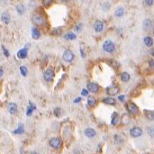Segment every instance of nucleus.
Listing matches in <instances>:
<instances>
[{
  "label": "nucleus",
  "mask_w": 154,
  "mask_h": 154,
  "mask_svg": "<svg viewBox=\"0 0 154 154\" xmlns=\"http://www.w3.org/2000/svg\"><path fill=\"white\" fill-rule=\"evenodd\" d=\"M124 97H125L124 96H118V99L120 100V101H123V99H124Z\"/></svg>",
  "instance_id": "4c0bfd02"
},
{
  "label": "nucleus",
  "mask_w": 154,
  "mask_h": 154,
  "mask_svg": "<svg viewBox=\"0 0 154 154\" xmlns=\"http://www.w3.org/2000/svg\"><path fill=\"white\" fill-rule=\"evenodd\" d=\"M32 36H33V38L35 40L39 39V38L41 37V32H40V30L36 27H33V29H32Z\"/></svg>",
  "instance_id": "f3484780"
},
{
  "label": "nucleus",
  "mask_w": 154,
  "mask_h": 154,
  "mask_svg": "<svg viewBox=\"0 0 154 154\" xmlns=\"http://www.w3.org/2000/svg\"><path fill=\"white\" fill-rule=\"evenodd\" d=\"M51 3H52V2H51V1H47V0H44V1L43 2V5H44L45 7H48L49 5H51Z\"/></svg>",
  "instance_id": "7c9ffc66"
},
{
  "label": "nucleus",
  "mask_w": 154,
  "mask_h": 154,
  "mask_svg": "<svg viewBox=\"0 0 154 154\" xmlns=\"http://www.w3.org/2000/svg\"><path fill=\"white\" fill-rule=\"evenodd\" d=\"M96 104V97H95V96H88V98H87V104H88L89 106H94Z\"/></svg>",
  "instance_id": "4be33fe9"
},
{
  "label": "nucleus",
  "mask_w": 154,
  "mask_h": 154,
  "mask_svg": "<svg viewBox=\"0 0 154 154\" xmlns=\"http://www.w3.org/2000/svg\"><path fill=\"white\" fill-rule=\"evenodd\" d=\"M123 15H124V9H123V7H122V6L118 7V8L115 11V17H122Z\"/></svg>",
  "instance_id": "aec40b11"
},
{
  "label": "nucleus",
  "mask_w": 154,
  "mask_h": 154,
  "mask_svg": "<svg viewBox=\"0 0 154 154\" xmlns=\"http://www.w3.org/2000/svg\"><path fill=\"white\" fill-rule=\"evenodd\" d=\"M35 109V107H31V106H28L27 107V115H31L33 110Z\"/></svg>",
  "instance_id": "c756f323"
},
{
  "label": "nucleus",
  "mask_w": 154,
  "mask_h": 154,
  "mask_svg": "<svg viewBox=\"0 0 154 154\" xmlns=\"http://www.w3.org/2000/svg\"><path fill=\"white\" fill-rule=\"evenodd\" d=\"M142 28L144 31H151L153 28V22L151 19H145L142 23Z\"/></svg>",
  "instance_id": "0eeeda50"
},
{
  "label": "nucleus",
  "mask_w": 154,
  "mask_h": 154,
  "mask_svg": "<svg viewBox=\"0 0 154 154\" xmlns=\"http://www.w3.org/2000/svg\"><path fill=\"white\" fill-rule=\"evenodd\" d=\"M103 50H104L106 52L108 53H112L115 51V44L113 41L111 40H106V41H104L103 43Z\"/></svg>",
  "instance_id": "f257e3e1"
},
{
  "label": "nucleus",
  "mask_w": 154,
  "mask_h": 154,
  "mask_svg": "<svg viewBox=\"0 0 154 154\" xmlns=\"http://www.w3.org/2000/svg\"><path fill=\"white\" fill-rule=\"evenodd\" d=\"M80 100H81V98H80V97H78V98H76L75 101H74V102H75V103H79V101H80Z\"/></svg>",
  "instance_id": "ea45409f"
},
{
  "label": "nucleus",
  "mask_w": 154,
  "mask_h": 154,
  "mask_svg": "<svg viewBox=\"0 0 154 154\" xmlns=\"http://www.w3.org/2000/svg\"><path fill=\"white\" fill-rule=\"evenodd\" d=\"M81 95L84 96H88V91H87V89H83V90L81 91Z\"/></svg>",
  "instance_id": "473e14b6"
},
{
  "label": "nucleus",
  "mask_w": 154,
  "mask_h": 154,
  "mask_svg": "<svg viewBox=\"0 0 154 154\" xmlns=\"http://www.w3.org/2000/svg\"><path fill=\"white\" fill-rule=\"evenodd\" d=\"M24 132V127L22 124H20V126L18 127V129L16 131H14V134H23Z\"/></svg>",
  "instance_id": "cd10ccee"
},
{
  "label": "nucleus",
  "mask_w": 154,
  "mask_h": 154,
  "mask_svg": "<svg viewBox=\"0 0 154 154\" xmlns=\"http://www.w3.org/2000/svg\"><path fill=\"white\" fill-rule=\"evenodd\" d=\"M144 115L149 120H154V111L151 110H144Z\"/></svg>",
  "instance_id": "412c9836"
},
{
  "label": "nucleus",
  "mask_w": 154,
  "mask_h": 154,
  "mask_svg": "<svg viewBox=\"0 0 154 154\" xmlns=\"http://www.w3.org/2000/svg\"><path fill=\"white\" fill-rule=\"evenodd\" d=\"M145 4L148 5H152L154 4V2L153 1H145Z\"/></svg>",
  "instance_id": "e433bc0d"
},
{
  "label": "nucleus",
  "mask_w": 154,
  "mask_h": 154,
  "mask_svg": "<svg viewBox=\"0 0 154 154\" xmlns=\"http://www.w3.org/2000/svg\"><path fill=\"white\" fill-rule=\"evenodd\" d=\"M131 79V76L129 73L127 72H122L121 75H120V79H121L123 82H128Z\"/></svg>",
  "instance_id": "dca6fc26"
},
{
  "label": "nucleus",
  "mask_w": 154,
  "mask_h": 154,
  "mask_svg": "<svg viewBox=\"0 0 154 154\" xmlns=\"http://www.w3.org/2000/svg\"><path fill=\"white\" fill-rule=\"evenodd\" d=\"M2 48H3V51H4V54H5V57H8L9 56V52H8V51L6 50V49L5 48L4 46H2Z\"/></svg>",
  "instance_id": "72a5a7b5"
},
{
  "label": "nucleus",
  "mask_w": 154,
  "mask_h": 154,
  "mask_svg": "<svg viewBox=\"0 0 154 154\" xmlns=\"http://www.w3.org/2000/svg\"><path fill=\"white\" fill-rule=\"evenodd\" d=\"M84 134H85V135L87 137V138H94V137L96 136V130H95V129L88 127V128L85 129Z\"/></svg>",
  "instance_id": "9b49d317"
},
{
  "label": "nucleus",
  "mask_w": 154,
  "mask_h": 154,
  "mask_svg": "<svg viewBox=\"0 0 154 154\" xmlns=\"http://www.w3.org/2000/svg\"><path fill=\"white\" fill-rule=\"evenodd\" d=\"M76 37H77V36H76L73 33H68L64 35V38H65L66 40H68V41H70V40H75Z\"/></svg>",
  "instance_id": "b1692460"
},
{
  "label": "nucleus",
  "mask_w": 154,
  "mask_h": 154,
  "mask_svg": "<svg viewBox=\"0 0 154 154\" xmlns=\"http://www.w3.org/2000/svg\"><path fill=\"white\" fill-rule=\"evenodd\" d=\"M149 65L152 69H154V60H149Z\"/></svg>",
  "instance_id": "f704fd0d"
},
{
  "label": "nucleus",
  "mask_w": 154,
  "mask_h": 154,
  "mask_svg": "<svg viewBox=\"0 0 154 154\" xmlns=\"http://www.w3.org/2000/svg\"><path fill=\"white\" fill-rule=\"evenodd\" d=\"M151 55H152V56L154 57V49H152V50H151Z\"/></svg>",
  "instance_id": "a19ab883"
},
{
  "label": "nucleus",
  "mask_w": 154,
  "mask_h": 154,
  "mask_svg": "<svg viewBox=\"0 0 154 154\" xmlns=\"http://www.w3.org/2000/svg\"><path fill=\"white\" fill-rule=\"evenodd\" d=\"M20 71H21V74H22L24 77H25L26 75H27V68L25 67V66H21L20 67Z\"/></svg>",
  "instance_id": "a878e982"
},
{
  "label": "nucleus",
  "mask_w": 154,
  "mask_h": 154,
  "mask_svg": "<svg viewBox=\"0 0 154 154\" xmlns=\"http://www.w3.org/2000/svg\"><path fill=\"white\" fill-rule=\"evenodd\" d=\"M3 74H4V70H3V68L2 67H0V78L3 76Z\"/></svg>",
  "instance_id": "58836bf2"
},
{
  "label": "nucleus",
  "mask_w": 154,
  "mask_h": 154,
  "mask_svg": "<svg viewBox=\"0 0 154 154\" xmlns=\"http://www.w3.org/2000/svg\"><path fill=\"white\" fill-rule=\"evenodd\" d=\"M61 144H62L61 140H60V138H58V137L51 138V140L49 141V145H50L51 148H53V149H59V148H60Z\"/></svg>",
  "instance_id": "7ed1b4c3"
},
{
  "label": "nucleus",
  "mask_w": 154,
  "mask_h": 154,
  "mask_svg": "<svg viewBox=\"0 0 154 154\" xmlns=\"http://www.w3.org/2000/svg\"><path fill=\"white\" fill-rule=\"evenodd\" d=\"M153 33H154V31H153Z\"/></svg>",
  "instance_id": "37998d69"
},
{
  "label": "nucleus",
  "mask_w": 154,
  "mask_h": 154,
  "mask_svg": "<svg viewBox=\"0 0 154 154\" xmlns=\"http://www.w3.org/2000/svg\"><path fill=\"white\" fill-rule=\"evenodd\" d=\"M143 43H144V44H145L147 47H151L153 45L154 41H153L152 38L150 37V36H147V37H145L143 39Z\"/></svg>",
  "instance_id": "6ab92c4d"
},
{
  "label": "nucleus",
  "mask_w": 154,
  "mask_h": 154,
  "mask_svg": "<svg viewBox=\"0 0 154 154\" xmlns=\"http://www.w3.org/2000/svg\"><path fill=\"white\" fill-rule=\"evenodd\" d=\"M54 115H56V116H59L60 115V108L57 107L56 109L54 110Z\"/></svg>",
  "instance_id": "2f4dec72"
},
{
  "label": "nucleus",
  "mask_w": 154,
  "mask_h": 154,
  "mask_svg": "<svg viewBox=\"0 0 154 154\" xmlns=\"http://www.w3.org/2000/svg\"><path fill=\"white\" fill-rule=\"evenodd\" d=\"M115 142L116 143H121L123 142V139H122L121 135H115Z\"/></svg>",
  "instance_id": "c85d7f7f"
},
{
  "label": "nucleus",
  "mask_w": 154,
  "mask_h": 154,
  "mask_svg": "<svg viewBox=\"0 0 154 154\" xmlns=\"http://www.w3.org/2000/svg\"><path fill=\"white\" fill-rule=\"evenodd\" d=\"M106 94H108L109 96H116L117 94L120 92V88L117 87H107L106 88Z\"/></svg>",
  "instance_id": "6e6552de"
},
{
  "label": "nucleus",
  "mask_w": 154,
  "mask_h": 154,
  "mask_svg": "<svg viewBox=\"0 0 154 154\" xmlns=\"http://www.w3.org/2000/svg\"><path fill=\"white\" fill-rule=\"evenodd\" d=\"M10 19H11V17H10V15H9L8 13L5 12L1 15V20H2V22L5 23V24H9Z\"/></svg>",
  "instance_id": "a211bd4d"
},
{
  "label": "nucleus",
  "mask_w": 154,
  "mask_h": 154,
  "mask_svg": "<svg viewBox=\"0 0 154 154\" xmlns=\"http://www.w3.org/2000/svg\"><path fill=\"white\" fill-rule=\"evenodd\" d=\"M43 79L46 81L50 82V81H52L53 79H54V71H53L52 68H47L46 70L43 73Z\"/></svg>",
  "instance_id": "20e7f679"
},
{
  "label": "nucleus",
  "mask_w": 154,
  "mask_h": 154,
  "mask_svg": "<svg viewBox=\"0 0 154 154\" xmlns=\"http://www.w3.org/2000/svg\"><path fill=\"white\" fill-rule=\"evenodd\" d=\"M32 21H33V24H35L36 25H43L45 23V19L43 18V16L41 15L38 14H34L33 16H32Z\"/></svg>",
  "instance_id": "f03ea898"
},
{
  "label": "nucleus",
  "mask_w": 154,
  "mask_h": 154,
  "mask_svg": "<svg viewBox=\"0 0 154 154\" xmlns=\"http://www.w3.org/2000/svg\"><path fill=\"white\" fill-rule=\"evenodd\" d=\"M130 134L131 136L137 138V137H140L142 134V130L140 127H132L130 130Z\"/></svg>",
  "instance_id": "1a4fd4ad"
},
{
  "label": "nucleus",
  "mask_w": 154,
  "mask_h": 154,
  "mask_svg": "<svg viewBox=\"0 0 154 154\" xmlns=\"http://www.w3.org/2000/svg\"><path fill=\"white\" fill-rule=\"evenodd\" d=\"M81 27H82V25H81V24H79V25H76L75 30H76L77 32H80V31H81Z\"/></svg>",
  "instance_id": "c9c22d12"
},
{
  "label": "nucleus",
  "mask_w": 154,
  "mask_h": 154,
  "mask_svg": "<svg viewBox=\"0 0 154 154\" xmlns=\"http://www.w3.org/2000/svg\"><path fill=\"white\" fill-rule=\"evenodd\" d=\"M102 102L106 104H109V106H114V104H115V103H116L115 98L111 97V96H108V97L104 98V99L102 100Z\"/></svg>",
  "instance_id": "2eb2a0df"
},
{
  "label": "nucleus",
  "mask_w": 154,
  "mask_h": 154,
  "mask_svg": "<svg viewBox=\"0 0 154 154\" xmlns=\"http://www.w3.org/2000/svg\"><path fill=\"white\" fill-rule=\"evenodd\" d=\"M74 53L72 52L70 50H66L64 51L63 55H62V58L65 60L66 62H71L74 60Z\"/></svg>",
  "instance_id": "39448f33"
},
{
  "label": "nucleus",
  "mask_w": 154,
  "mask_h": 154,
  "mask_svg": "<svg viewBox=\"0 0 154 154\" xmlns=\"http://www.w3.org/2000/svg\"><path fill=\"white\" fill-rule=\"evenodd\" d=\"M7 110L11 115H14L17 112V106L15 103H9L8 106H7Z\"/></svg>",
  "instance_id": "ddd939ff"
},
{
  "label": "nucleus",
  "mask_w": 154,
  "mask_h": 154,
  "mask_svg": "<svg viewBox=\"0 0 154 154\" xmlns=\"http://www.w3.org/2000/svg\"><path fill=\"white\" fill-rule=\"evenodd\" d=\"M32 154H39V153H38V152H33Z\"/></svg>",
  "instance_id": "79ce46f5"
},
{
  "label": "nucleus",
  "mask_w": 154,
  "mask_h": 154,
  "mask_svg": "<svg viewBox=\"0 0 154 154\" xmlns=\"http://www.w3.org/2000/svg\"><path fill=\"white\" fill-rule=\"evenodd\" d=\"M24 6L23 5H18L16 6V11L18 12V14H20V15H23L24 14Z\"/></svg>",
  "instance_id": "393cba45"
},
{
  "label": "nucleus",
  "mask_w": 154,
  "mask_h": 154,
  "mask_svg": "<svg viewBox=\"0 0 154 154\" xmlns=\"http://www.w3.org/2000/svg\"><path fill=\"white\" fill-rule=\"evenodd\" d=\"M127 110L130 114L132 115H137L139 113V108L134 103H128L126 106Z\"/></svg>",
  "instance_id": "423d86ee"
},
{
  "label": "nucleus",
  "mask_w": 154,
  "mask_h": 154,
  "mask_svg": "<svg viewBox=\"0 0 154 154\" xmlns=\"http://www.w3.org/2000/svg\"><path fill=\"white\" fill-rule=\"evenodd\" d=\"M148 134L151 137H154V125L152 126H150L148 128Z\"/></svg>",
  "instance_id": "bb28decb"
},
{
  "label": "nucleus",
  "mask_w": 154,
  "mask_h": 154,
  "mask_svg": "<svg viewBox=\"0 0 154 154\" xmlns=\"http://www.w3.org/2000/svg\"><path fill=\"white\" fill-rule=\"evenodd\" d=\"M94 29L96 33H101L103 31V29H104V23L99 20L96 21L94 24Z\"/></svg>",
  "instance_id": "9d476101"
},
{
  "label": "nucleus",
  "mask_w": 154,
  "mask_h": 154,
  "mask_svg": "<svg viewBox=\"0 0 154 154\" xmlns=\"http://www.w3.org/2000/svg\"><path fill=\"white\" fill-rule=\"evenodd\" d=\"M28 54V50L27 48H24V49H21L20 51L17 52V57L19 59H25L27 57Z\"/></svg>",
  "instance_id": "4468645a"
},
{
  "label": "nucleus",
  "mask_w": 154,
  "mask_h": 154,
  "mask_svg": "<svg viewBox=\"0 0 154 154\" xmlns=\"http://www.w3.org/2000/svg\"><path fill=\"white\" fill-rule=\"evenodd\" d=\"M87 89H88V91H90V92H92V93H96L99 90V87H98V85L96 84V83L91 82L87 84Z\"/></svg>",
  "instance_id": "f8f14e48"
},
{
  "label": "nucleus",
  "mask_w": 154,
  "mask_h": 154,
  "mask_svg": "<svg viewBox=\"0 0 154 154\" xmlns=\"http://www.w3.org/2000/svg\"><path fill=\"white\" fill-rule=\"evenodd\" d=\"M120 121V118H119V115H117L116 113H114L113 114V116H112V124L115 125L117 123Z\"/></svg>",
  "instance_id": "5701e85b"
}]
</instances>
